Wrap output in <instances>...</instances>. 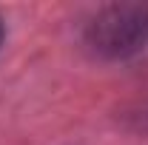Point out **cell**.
<instances>
[{
    "label": "cell",
    "instance_id": "1",
    "mask_svg": "<svg viewBox=\"0 0 148 145\" xmlns=\"http://www.w3.org/2000/svg\"><path fill=\"white\" fill-rule=\"evenodd\" d=\"M86 49L97 60H128L148 49V6L114 3L86 26Z\"/></svg>",
    "mask_w": 148,
    "mask_h": 145
},
{
    "label": "cell",
    "instance_id": "2",
    "mask_svg": "<svg viewBox=\"0 0 148 145\" xmlns=\"http://www.w3.org/2000/svg\"><path fill=\"white\" fill-rule=\"evenodd\" d=\"M0 43H3V20H0Z\"/></svg>",
    "mask_w": 148,
    "mask_h": 145
}]
</instances>
